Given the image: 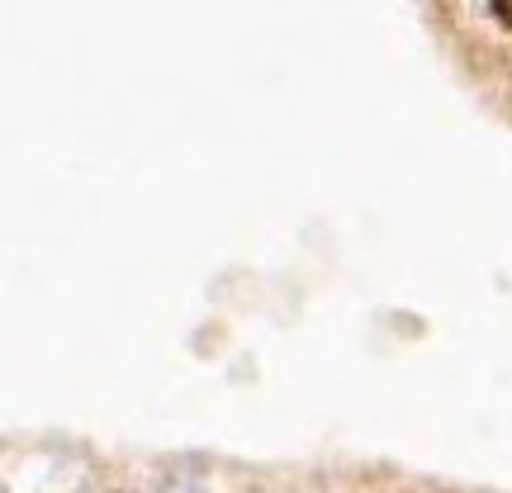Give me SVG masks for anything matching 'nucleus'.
Masks as SVG:
<instances>
[]
</instances>
